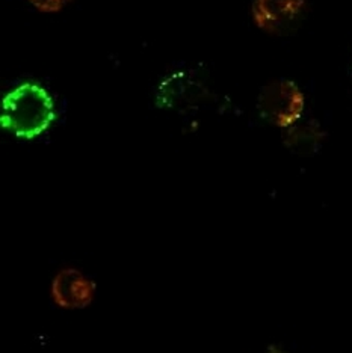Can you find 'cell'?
<instances>
[{"mask_svg": "<svg viewBox=\"0 0 352 353\" xmlns=\"http://www.w3.org/2000/svg\"><path fill=\"white\" fill-rule=\"evenodd\" d=\"M3 124L20 136H35L46 130L53 118V104L43 88L25 83L3 101Z\"/></svg>", "mask_w": 352, "mask_h": 353, "instance_id": "cell-1", "label": "cell"}, {"mask_svg": "<svg viewBox=\"0 0 352 353\" xmlns=\"http://www.w3.org/2000/svg\"><path fill=\"white\" fill-rule=\"evenodd\" d=\"M47 2H52V0H47Z\"/></svg>", "mask_w": 352, "mask_h": 353, "instance_id": "cell-2", "label": "cell"}]
</instances>
